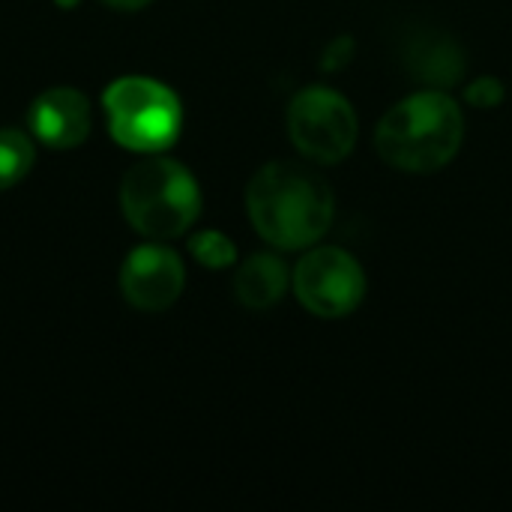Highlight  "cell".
Returning a JSON list of instances; mask_svg holds the SVG:
<instances>
[{
    "label": "cell",
    "mask_w": 512,
    "mask_h": 512,
    "mask_svg": "<svg viewBox=\"0 0 512 512\" xmlns=\"http://www.w3.org/2000/svg\"><path fill=\"white\" fill-rule=\"evenodd\" d=\"M504 84L498 78H477L468 84L465 90V99L474 105V108H498L504 102Z\"/></svg>",
    "instance_id": "obj_13"
},
{
    "label": "cell",
    "mask_w": 512,
    "mask_h": 512,
    "mask_svg": "<svg viewBox=\"0 0 512 512\" xmlns=\"http://www.w3.org/2000/svg\"><path fill=\"white\" fill-rule=\"evenodd\" d=\"M288 132L303 156L333 165L351 156L357 144V114L342 93L330 87H306L291 99Z\"/></svg>",
    "instance_id": "obj_5"
},
{
    "label": "cell",
    "mask_w": 512,
    "mask_h": 512,
    "mask_svg": "<svg viewBox=\"0 0 512 512\" xmlns=\"http://www.w3.org/2000/svg\"><path fill=\"white\" fill-rule=\"evenodd\" d=\"M285 291L288 267L273 252L249 255L234 276V294L246 309H270L285 297Z\"/></svg>",
    "instance_id": "obj_10"
},
{
    "label": "cell",
    "mask_w": 512,
    "mask_h": 512,
    "mask_svg": "<svg viewBox=\"0 0 512 512\" xmlns=\"http://www.w3.org/2000/svg\"><path fill=\"white\" fill-rule=\"evenodd\" d=\"M36 162V147L21 129H0V189L18 186Z\"/></svg>",
    "instance_id": "obj_11"
},
{
    "label": "cell",
    "mask_w": 512,
    "mask_h": 512,
    "mask_svg": "<svg viewBox=\"0 0 512 512\" xmlns=\"http://www.w3.org/2000/svg\"><path fill=\"white\" fill-rule=\"evenodd\" d=\"M246 210L270 246L309 249L333 225L336 201L318 171L297 162H270L249 180Z\"/></svg>",
    "instance_id": "obj_1"
},
{
    "label": "cell",
    "mask_w": 512,
    "mask_h": 512,
    "mask_svg": "<svg viewBox=\"0 0 512 512\" xmlns=\"http://www.w3.org/2000/svg\"><path fill=\"white\" fill-rule=\"evenodd\" d=\"M465 141L462 108L444 90H420L396 102L378 123L375 147L399 171L429 174L456 159Z\"/></svg>",
    "instance_id": "obj_2"
},
{
    "label": "cell",
    "mask_w": 512,
    "mask_h": 512,
    "mask_svg": "<svg viewBox=\"0 0 512 512\" xmlns=\"http://www.w3.org/2000/svg\"><path fill=\"white\" fill-rule=\"evenodd\" d=\"M186 288V267L180 255L162 243L132 249L120 267V291L129 306L141 312L171 309Z\"/></svg>",
    "instance_id": "obj_7"
},
{
    "label": "cell",
    "mask_w": 512,
    "mask_h": 512,
    "mask_svg": "<svg viewBox=\"0 0 512 512\" xmlns=\"http://www.w3.org/2000/svg\"><path fill=\"white\" fill-rule=\"evenodd\" d=\"M30 132L51 150H72L81 147L93 129V111L81 90L75 87H54L33 99L27 114Z\"/></svg>",
    "instance_id": "obj_8"
},
{
    "label": "cell",
    "mask_w": 512,
    "mask_h": 512,
    "mask_svg": "<svg viewBox=\"0 0 512 512\" xmlns=\"http://www.w3.org/2000/svg\"><path fill=\"white\" fill-rule=\"evenodd\" d=\"M189 252L198 264L210 267V270H225L237 261V249L234 243L222 234V231H198L189 240Z\"/></svg>",
    "instance_id": "obj_12"
},
{
    "label": "cell",
    "mask_w": 512,
    "mask_h": 512,
    "mask_svg": "<svg viewBox=\"0 0 512 512\" xmlns=\"http://www.w3.org/2000/svg\"><path fill=\"white\" fill-rule=\"evenodd\" d=\"M120 210L138 234L171 240L195 225L201 213V189L186 165L150 153L120 180Z\"/></svg>",
    "instance_id": "obj_3"
},
{
    "label": "cell",
    "mask_w": 512,
    "mask_h": 512,
    "mask_svg": "<svg viewBox=\"0 0 512 512\" xmlns=\"http://www.w3.org/2000/svg\"><path fill=\"white\" fill-rule=\"evenodd\" d=\"M402 57H405L408 72L435 90L453 87L465 75V66H468L459 42L450 39L447 33L429 30V27H420L408 36Z\"/></svg>",
    "instance_id": "obj_9"
},
{
    "label": "cell",
    "mask_w": 512,
    "mask_h": 512,
    "mask_svg": "<svg viewBox=\"0 0 512 512\" xmlns=\"http://www.w3.org/2000/svg\"><path fill=\"white\" fill-rule=\"evenodd\" d=\"M297 300L318 318H345L366 297V273L360 261L339 249H309L294 270Z\"/></svg>",
    "instance_id": "obj_6"
},
{
    "label": "cell",
    "mask_w": 512,
    "mask_h": 512,
    "mask_svg": "<svg viewBox=\"0 0 512 512\" xmlns=\"http://www.w3.org/2000/svg\"><path fill=\"white\" fill-rule=\"evenodd\" d=\"M105 6H111V9H120V12H138V9H144L150 0H102Z\"/></svg>",
    "instance_id": "obj_14"
},
{
    "label": "cell",
    "mask_w": 512,
    "mask_h": 512,
    "mask_svg": "<svg viewBox=\"0 0 512 512\" xmlns=\"http://www.w3.org/2000/svg\"><path fill=\"white\" fill-rule=\"evenodd\" d=\"M111 138L132 153L168 150L183 126V105L171 87L147 75H123L102 93Z\"/></svg>",
    "instance_id": "obj_4"
},
{
    "label": "cell",
    "mask_w": 512,
    "mask_h": 512,
    "mask_svg": "<svg viewBox=\"0 0 512 512\" xmlns=\"http://www.w3.org/2000/svg\"><path fill=\"white\" fill-rule=\"evenodd\" d=\"M54 3H57L60 9H75V6H78L81 0H54Z\"/></svg>",
    "instance_id": "obj_15"
}]
</instances>
